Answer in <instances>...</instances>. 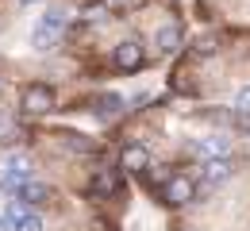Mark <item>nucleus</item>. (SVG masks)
Segmentation results:
<instances>
[{
    "instance_id": "obj_2",
    "label": "nucleus",
    "mask_w": 250,
    "mask_h": 231,
    "mask_svg": "<svg viewBox=\"0 0 250 231\" xmlns=\"http://www.w3.org/2000/svg\"><path fill=\"white\" fill-rule=\"evenodd\" d=\"M20 108H23L27 116H46V112L54 108V89H50V85H27Z\"/></svg>"
},
{
    "instance_id": "obj_7",
    "label": "nucleus",
    "mask_w": 250,
    "mask_h": 231,
    "mask_svg": "<svg viewBox=\"0 0 250 231\" xmlns=\"http://www.w3.org/2000/svg\"><path fill=\"white\" fill-rule=\"evenodd\" d=\"M93 112H96V120H116V116L124 112V97H116V93H104V97H96Z\"/></svg>"
},
{
    "instance_id": "obj_5",
    "label": "nucleus",
    "mask_w": 250,
    "mask_h": 231,
    "mask_svg": "<svg viewBox=\"0 0 250 231\" xmlns=\"http://www.w3.org/2000/svg\"><path fill=\"white\" fill-rule=\"evenodd\" d=\"M120 166H124L127 173H146V169H150V154H146V147H139V143L124 147V154H120Z\"/></svg>"
},
{
    "instance_id": "obj_18",
    "label": "nucleus",
    "mask_w": 250,
    "mask_h": 231,
    "mask_svg": "<svg viewBox=\"0 0 250 231\" xmlns=\"http://www.w3.org/2000/svg\"><path fill=\"white\" fill-rule=\"evenodd\" d=\"M0 89H4V81H0Z\"/></svg>"
},
{
    "instance_id": "obj_13",
    "label": "nucleus",
    "mask_w": 250,
    "mask_h": 231,
    "mask_svg": "<svg viewBox=\"0 0 250 231\" xmlns=\"http://www.w3.org/2000/svg\"><path fill=\"white\" fill-rule=\"evenodd\" d=\"M108 12H131V8H139L143 0H100Z\"/></svg>"
},
{
    "instance_id": "obj_16",
    "label": "nucleus",
    "mask_w": 250,
    "mask_h": 231,
    "mask_svg": "<svg viewBox=\"0 0 250 231\" xmlns=\"http://www.w3.org/2000/svg\"><path fill=\"white\" fill-rule=\"evenodd\" d=\"M0 231H12V220H8V216H0Z\"/></svg>"
},
{
    "instance_id": "obj_15",
    "label": "nucleus",
    "mask_w": 250,
    "mask_h": 231,
    "mask_svg": "<svg viewBox=\"0 0 250 231\" xmlns=\"http://www.w3.org/2000/svg\"><path fill=\"white\" fill-rule=\"evenodd\" d=\"M212 50H216L212 39H200V42H196V54H212Z\"/></svg>"
},
{
    "instance_id": "obj_17",
    "label": "nucleus",
    "mask_w": 250,
    "mask_h": 231,
    "mask_svg": "<svg viewBox=\"0 0 250 231\" xmlns=\"http://www.w3.org/2000/svg\"><path fill=\"white\" fill-rule=\"evenodd\" d=\"M31 4H39V0H20V8H31Z\"/></svg>"
},
{
    "instance_id": "obj_4",
    "label": "nucleus",
    "mask_w": 250,
    "mask_h": 231,
    "mask_svg": "<svg viewBox=\"0 0 250 231\" xmlns=\"http://www.w3.org/2000/svg\"><path fill=\"white\" fill-rule=\"evenodd\" d=\"M162 197L169 200V204H188V200H196V181H192V177H181V173H173V177L162 185Z\"/></svg>"
},
{
    "instance_id": "obj_3",
    "label": "nucleus",
    "mask_w": 250,
    "mask_h": 231,
    "mask_svg": "<svg viewBox=\"0 0 250 231\" xmlns=\"http://www.w3.org/2000/svg\"><path fill=\"white\" fill-rule=\"evenodd\" d=\"M112 62H116V69H124V73H135V69H143L146 54H143V46H139L135 39H127V42H120V46H116Z\"/></svg>"
},
{
    "instance_id": "obj_14",
    "label": "nucleus",
    "mask_w": 250,
    "mask_h": 231,
    "mask_svg": "<svg viewBox=\"0 0 250 231\" xmlns=\"http://www.w3.org/2000/svg\"><path fill=\"white\" fill-rule=\"evenodd\" d=\"M235 108H239V112H250V85H243V89H239V97H235Z\"/></svg>"
},
{
    "instance_id": "obj_11",
    "label": "nucleus",
    "mask_w": 250,
    "mask_h": 231,
    "mask_svg": "<svg viewBox=\"0 0 250 231\" xmlns=\"http://www.w3.org/2000/svg\"><path fill=\"white\" fill-rule=\"evenodd\" d=\"M89 193H93V197H112V193H116V173H112V169H96Z\"/></svg>"
},
{
    "instance_id": "obj_9",
    "label": "nucleus",
    "mask_w": 250,
    "mask_h": 231,
    "mask_svg": "<svg viewBox=\"0 0 250 231\" xmlns=\"http://www.w3.org/2000/svg\"><path fill=\"white\" fill-rule=\"evenodd\" d=\"M158 50H162V54H177V50H181V31H177V27H173V23H166V27H158Z\"/></svg>"
},
{
    "instance_id": "obj_1",
    "label": "nucleus",
    "mask_w": 250,
    "mask_h": 231,
    "mask_svg": "<svg viewBox=\"0 0 250 231\" xmlns=\"http://www.w3.org/2000/svg\"><path fill=\"white\" fill-rule=\"evenodd\" d=\"M65 23H69V16H65L62 8L42 12L39 23H35V31H31V46H35V50H50V46L58 42V35L65 31Z\"/></svg>"
},
{
    "instance_id": "obj_10",
    "label": "nucleus",
    "mask_w": 250,
    "mask_h": 231,
    "mask_svg": "<svg viewBox=\"0 0 250 231\" xmlns=\"http://www.w3.org/2000/svg\"><path fill=\"white\" fill-rule=\"evenodd\" d=\"M16 197H23L27 204H46V200H50V185H42V181H23Z\"/></svg>"
},
{
    "instance_id": "obj_12",
    "label": "nucleus",
    "mask_w": 250,
    "mask_h": 231,
    "mask_svg": "<svg viewBox=\"0 0 250 231\" xmlns=\"http://www.w3.org/2000/svg\"><path fill=\"white\" fill-rule=\"evenodd\" d=\"M12 231H42V220H39L35 212H27L23 220H16V228H12Z\"/></svg>"
},
{
    "instance_id": "obj_6",
    "label": "nucleus",
    "mask_w": 250,
    "mask_h": 231,
    "mask_svg": "<svg viewBox=\"0 0 250 231\" xmlns=\"http://www.w3.org/2000/svg\"><path fill=\"white\" fill-rule=\"evenodd\" d=\"M227 150H231V143H227V139H219V135L192 143V154H196V158H204V162H208V158H219V154H227Z\"/></svg>"
},
{
    "instance_id": "obj_8",
    "label": "nucleus",
    "mask_w": 250,
    "mask_h": 231,
    "mask_svg": "<svg viewBox=\"0 0 250 231\" xmlns=\"http://www.w3.org/2000/svg\"><path fill=\"white\" fill-rule=\"evenodd\" d=\"M231 169H235V162H231L227 154H219V158H208V162H204V177L219 185V181H227V177H231Z\"/></svg>"
}]
</instances>
